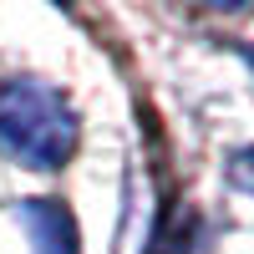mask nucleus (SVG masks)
Masks as SVG:
<instances>
[{
	"mask_svg": "<svg viewBox=\"0 0 254 254\" xmlns=\"http://www.w3.org/2000/svg\"><path fill=\"white\" fill-rule=\"evenodd\" d=\"M0 153L20 168L56 173L76 153V112L51 81L15 76L0 87Z\"/></svg>",
	"mask_w": 254,
	"mask_h": 254,
	"instance_id": "obj_1",
	"label": "nucleus"
},
{
	"mask_svg": "<svg viewBox=\"0 0 254 254\" xmlns=\"http://www.w3.org/2000/svg\"><path fill=\"white\" fill-rule=\"evenodd\" d=\"M193 249V214L178 198H163V208L153 214V229H147L142 254H188Z\"/></svg>",
	"mask_w": 254,
	"mask_h": 254,
	"instance_id": "obj_3",
	"label": "nucleus"
},
{
	"mask_svg": "<svg viewBox=\"0 0 254 254\" xmlns=\"http://www.w3.org/2000/svg\"><path fill=\"white\" fill-rule=\"evenodd\" d=\"M20 229L31 234V254H81L76 249V219L56 198H26L15 208Z\"/></svg>",
	"mask_w": 254,
	"mask_h": 254,
	"instance_id": "obj_2",
	"label": "nucleus"
},
{
	"mask_svg": "<svg viewBox=\"0 0 254 254\" xmlns=\"http://www.w3.org/2000/svg\"><path fill=\"white\" fill-rule=\"evenodd\" d=\"M229 178H234V188H244V193L254 198V147H244V153L229 158Z\"/></svg>",
	"mask_w": 254,
	"mask_h": 254,
	"instance_id": "obj_4",
	"label": "nucleus"
}]
</instances>
